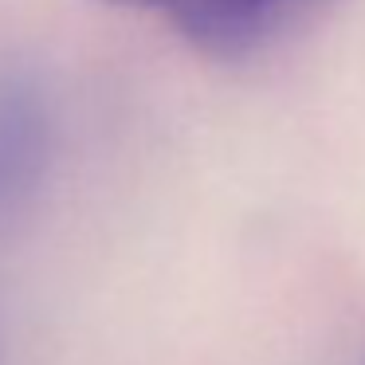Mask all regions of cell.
I'll list each match as a JSON object with an SVG mask.
<instances>
[{"instance_id":"1","label":"cell","mask_w":365,"mask_h":365,"mask_svg":"<svg viewBox=\"0 0 365 365\" xmlns=\"http://www.w3.org/2000/svg\"><path fill=\"white\" fill-rule=\"evenodd\" d=\"M56 118L32 75L0 79V228L28 212L51 165Z\"/></svg>"},{"instance_id":"2","label":"cell","mask_w":365,"mask_h":365,"mask_svg":"<svg viewBox=\"0 0 365 365\" xmlns=\"http://www.w3.org/2000/svg\"><path fill=\"white\" fill-rule=\"evenodd\" d=\"M173 20L181 36L212 56H244L267 40L302 0H110Z\"/></svg>"}]
</instances>
